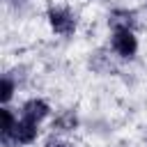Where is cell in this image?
<instances>
[{"label":"cell","mask_w":147,"mask_h":147,"mask_svg":"<svg viewBox=\"0 0 147 147\" xmlns=\"http://www.w3.org/2000/svg\"><path fill=\"white\" fill-rule=\"evenodd\" d=\"M11 94H14V80H11L9 76H5V78H2V90H0L2 103H7V101L11 99Z\"/></svg>","instance_id":"obj_7"},{"label":"cell","mask_w":147,"mask_h":147,"mask_svg":"<svg viewBox=\"0 0 147 147\" xmlns=\"http://www.w3.org/2000/svg\"><path fill=\"white\" fill-rule=\"evenodd\" d=\"M113 48L117 55L122 57H133L136 51H138V41L131 32V28H117L115 34H113Z\"/></svg>","instance_id":"obj_1"},{"label":"cell","mask_w":147,"mask_h":147,"mask_svg":"<svg viewBox=\"0 0 147 147\" xmlns=\"http://www.w3.org/2000/svg\"><path fill=\"white\" fill-rule=\"evenodd\" d=\"M48 23H51L53 32H57V34H71L76 30V21L67 9H51L48 11Z\"/></svg>","instance_id":"obj_2"},{"label":"cell","mask_w":147,"mask_h":147,"mask_svg":"<svg viewBox=\"0 0 147 147\" xmlns=\"http://www.w3.org/2000/svg\"><path fill=\"white\" fill-rule=\"evenodd\" d=\"M48 147H74V145H71V142H55V145L48 142Z\"/></svg>","instance_id":"obj_8"},{"label":"cell","mask_w":147,"mask_h":147,"mask_svg":"<svg viewBox=\"0 0 147 147\" xmlns=\"http://www.w3.org/2000/svg\"><path fill=\"white\" fill-rule=\"evenodd\" d=\"M46 115H48V103L41 101V99H30V101L23 106V117H28V119H32V122H37V124H39Z\"/></svg>","instance_id":"obj_4"},{"label":"cell","mask_w":147,"mask_h":147,"mask_svg":"<svg viewBox=\"0 0 147 147\" xmlns=\"http://www.w3.org/2000/svg\"><path fill=\"white\" fill-rule=\"evenodd\" d=\"M34 138H37V122H32V119H28V117L18 119L16 126H14V140H16V145H18V142H21V145H28V142H32Z\"/></svg>","instance_id":"obj_3"},{"label":"cell","mask_w":147,"mask_h":147,"mask_svg":"<svg viewBox=\"0 0 147 147\" xmlns=\"http://www.w3.org/2000/svg\"><path fill=\"white\" fill-rule=\"evenodd\" d=\"M78 126V117L74 110H64L55 122H53V129H60V131H74Z\"/></svg>","instance_id":"obj_5"},{"label":"cell","mask_w":147,"mask_h":147,"mask_svg":"<svg viewBox=\"0 0 147 147\" xmlns=\"http://www.w3.org/2000/svg\"><path fill=\"white\" fill-rule=\"evenodd\" d=\"M110 23H113L115 30H117V28H129V25H131V14H129V11H115L113 18H110Z\"/></svg>","instance_id":"obj_6"}]
</instances>
